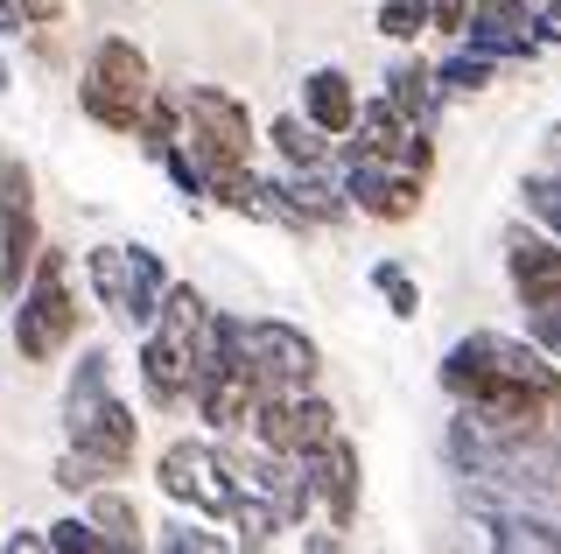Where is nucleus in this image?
Returning a JSON list of instances; mask_svg holds the SVG:
<instances>
[{
    "label": "nucleus",
    "instance_id": "1",
    "mask_svg": "<svg viewBox=\"0 0 561 554\" xmlns=\"http://www.w3.org/2000/svg\"><path fill=\"white\" fill-rule=\"evenodd\" d=\"M64 428H70V449H92L113 477L134 463L140 422H134V407L113 393V358H105V351H84L78 358L70 393H64Z\"/></svg>",
    "mask_w": 561,
    "mask_h": 554
},
{
    "label": "nucleus",
    "instance_id": "2",
    "mask_svg": "<svg viewBox=\"0 0 561 554\" xmlns=\"http://www.w3.org/2000/svg\"><path fill=\"white\" fill-rule=\"evenodd\" d=\"M78 106L113 134H140V113L154 106V71L140 57L134 36H99L92 57H84V84H78Z\"/></svg>",
    "mask_w": 561,
    "mask_h": 554
},
{
    "label": "nucleus",
    "instance_id": "3",
    "mask_svg": "<svg viewBox=\"0 0 561 554\" xmlns=\"http://www.w3.org/2000/svg\"><path fill=\"white\" fill-rule=\"evenodd\" d=\"M316 337H302L295 323L280 316H239V351H232V372L245 386L260 393V401H274V393H309L316 386Z\"/></svg>",
    "mask_w": 561,
    "mask_h": 554
},
{
    "label": "nucleus",
    "instance_id": "4",
    "mask_svg": "<svg viewBox=\"0 0 561 554\" xmlns=\"http://www.w3.org/2000/svg\"><path fill=\"white\" fill-rule=\"evenodd\" d=\"M78 337V309H70V259L64 246H43L35 259L22 302H14V351L28 358V366H49V358H64V344Z\"/></svg>",
    "mask_w": 561,
    "mask_h": 554
},
{
    "label": "nucleus",
    "instance_id": "5",
    "mask_svg": "<svg viewBox=\"0 0 561 554\" xmlns=\"http://www.w3.org/2000/svg\"><path fill=\"white\" fill-rule=\"evenodd\" d=\"M84 281H92L105 316H119L127 331H148L162 316V296H169L162 253H148V246H92L84 253Z\"/></svg>",
    "mask_w": 561,
    "mask_h": 554
},
{
    "label": "nucleus",
    "instance_id": "6",
    "mask_svg": "<svg viewBox=\"0 0 561 554\" xmlns=\"http://www.w3.org/2000/svg\"><path fill=\"white\" fill-rule=\"evenodd\" d=\"M154 477H162V492L175 506L204 512V519H232L239 506V471H232V449H210V442H169L162 457H154Z\"/></svg>",
    "mask_w": 561,
    "mask_h": 554
},
{
    "label": "nucleus",
    "instance_id": "7",
    "mask_svg": "<svg viewBox=\"0 0 561 554\" xmlns=\"http://www.w3.org/2000/svg\"><path fill=\"white\" fill-rule=\"evenodd\" d=\"M337 183H344V197L379 224H408L421 211V169H400V162H386V154L358 148V141H344Z\"/></svg>",
    "mask_w": 561,
    "mask_h": 554
},
{
    "label": "nucleus",
    "instance_id": "8",
    "mask_svg": "<svg viewBox=\"0 0 561 554\" xmlns=\"http://www.w3.org/2000/svg\"><path fill=\"white\" fill-rule=\"evenodd\" d=\"M470 527L505 554H561V512H548V498H519V492H478L470 484Z\"/></svg>",
    "mask_w": 561,
    "mask_h": 554
},
{
    "label": "nucleus",
    "instance_id": "9",
    "mask_svg": "<svg viewBox=\"0 0 561 554\" xmlns=\"http://www.w3.org/2000/svg\"><path fill=\"white\" fill-rule=\"evenodd\" d=\"M505 281H513L526 323L561 316V239L548 224H513L505 232Z\"/></svg>",
    "mask_w": 561,
    "mask_h": 554
},
{
    "label": "nucleus",
    "instance_id": "10",
    "mask_svg": "<svg viewBox=\"0 0 561 554\" xmlns=\"http://www.w3.org/2000/svg\"><path fill=\"white\" fill-rule=\"evenodd\" d=\"M140 393H148V407H183L190 393H197V351H190L183 337H169L162 323L154 331H140Z\"/></svg>",
    "mask_w": 561,
    "mask_h": 554
},
{
    "label": "nucleus",
    "instance_id": "11",
    "mask_svg": "<svg viewBox=\"0 0 561 554\" xmlns=\"http://www.w3.org/2000/svg\"><path fill=\"white\" fill-rule=\"evenodd\" d=\"M183 113H190V134L197 141H218L232 154H253V113H245L239 92H225V84H190L183 92Z\"/></svg>",
    "mask_w": 561,
    "mask_h": 554
},
{
    "label": "nucleus",
    "instance_id": "12",
    "mask_svg": "<svg viewBox=\"0 0 561 554\" xmlns=\"http://www.w3.org/2000/svg\"><path fill=\"white\" fill-rule=\"evenodd\" d=\"M309 463V477H316V498H323V519L330 527H351V519H358V442L344 436H330L323 449H316V457H302Z\"/></svg>",
    "mask_w": 561,
    "mask_h": 554
},
{
    "label": "nucleus",
    "instance_id": "13",
    "mask_svg": "<svg viewBox=\"0 0 561 554\" xmlns=\"http://www.w3.org/2000/svg\"><path fill=\"white\" fill-rule=\"evenodd\" d=\"M358 84H351L337 64H323V71H309L302 78V113L316 119L323 134H358Z\"/></svg>",
    "mask_w": 561,
    "mask_h": 554
},
{
    "label": "nucleus",
    "instance_id": "14",
    "mask_svg": "<svg viewBox=\"0 0 561 554\" xmlns=\"http://www.w3.org/2000/svg\"><path fill=\"white\" fill-rule=\"evenodd\" d=\"M386 99H393L400 113L414 119V127H428L435 134V113H443V78H435V64H421V57H393L386 64Z\"/></svg>",
    "mask_w": 561,
    "mask_h": 554
},
{
    "label": "nucleus",
    "instance_id": "15",
    "mask_svg": "<svg viewBox=\"0 0 561 554\" xmlns=\"http://www.w3.org/2000/svg\"><path fill=\"white\" fill-rule=\"evenodd\" d=\"M35 259H43V232H35V211L8 218V239H0V302H22Z\"/></svg>",
    "mask_w": 561,
    "mask_h": 554
},
{
    "label": "nucleus",
    "instance_id": "16",
    "mask_svg": "<svg viewBox=\"0 0 561 554\" xmlns=\"http://www.w3.org/2000/svg\"><path fill=\"white\" fill-rule=\"evenodd\" d=\"M280 189H288V197L302 204V211H309L316 224H344L351 211H358V204L344 197V183H330L323 169H302V162H288V169H280Z\"/></svg>",
    "mask_w": 561,
    "mask_h": 554
},
{
    "label": "nucleus",
    "instance_id": "17",
    "mask_svg": "<svg viewBox=\"0 0 561 554\" xmlns=\"http://www.w3.org/2000/svg\"><path fill=\"white\" fill-rule=\"evenodd\" d=\"M267 141L280 148V162H302V169H323V162H330V141H337V134H323V127H316L309 113H280L274 127H267Z\"/></svg>",
    "mask_w": 561,
    "mask_h": 554
},
{
    "label": "nucleus",
    "instance_id": "18",
    "mask_svg": "<svg viewBox=\"0 0 561 554\" xmlns=\"http://www.w3.org/2000/svg\"><path fill=\"white\" fill-rule=\"evenodd\" d=\"M408 127H414V119L400 113V106H393L386 92H379V99H365V106H358V148H373V154H393V148H400V134H408Z\"/></svg>",
    "mask_w": 561,
    "mask_h": 554
},
{
    "label": "nucleus",
    "instance_id": "19",
    "mask_svg": "<svg viewBox=\"0 0 561 554\" xmlns=\"http://www.w3.org/2000/svg\"><path fill=\"white\" fill-rule=\"evenodd\" d=\"M435 78H443V92H449V99H463V92H484V84L499 78V57H484V49L456 43V57H443V64H435Z\"/></svg>",
    "mask_w": 561,
    "mask_h": 554
},
{
    "label": "nucleus",
    "instance_id": "20",
    "mask_svg": "<svg viewBox=\"0 0 561 554\" xmlns=\"http://www.w3.org/2000/svg\"><path fill=\"white\" fill-rule=\"evenodd\" d=\"M330 436H337V407L323 393H295V457H316Z\"/></svg>",
    "mask_w": 561,
    "mask_h": 554
},
{
    "label": "nucleus",
    "instance_id": "21",
    "mask_svg": "<svg viewBox=\"0 0 561 554\" xmlns=\"http://www.w3.org/2000/svg\"><path fill=\"white\" fill-rule=\"evenodd\" d=\"M519 204H526V218H534V224H548V232L561 239V169L554 162L534 169V176L519 183Z\"/></svg>",
    "mask_w": 561,
    "mask_h": 554
},
{
    "label": "nucleus",
    "instance_id": "22",
    "mask_svg": "<svg viewBox=\"0 0 561 554\" xmlns=\"http://www.w3.org/2000/svg\"><path fill=\"white\" fill-rule=\"evenodd\" d=\"M232 527H239V547H267L274 533H288V519H280L260 492H239V506H232Z\"/></svg>",
    "mask_w": 561,
    "mask_h": 554
},
{
    "label": "nucleus",
    "instance_id": "23",
    "mask_svg": "<svg viewBox=\"0 0 561 554\" xmlns=\"http://www.w3.org/2000/svg\"><path fill=\"white\" fill-rule=\"evenodd\" d=\"M49 547H57V554H119L113 533H105L92 512H84V519H78V512L57 519V527H49Z\"/></svg>",
    "mask_w": 561,
    "mask_h": 554
},
{
    "label": "nucleus",
    "instance_id": "24",
    "mask_svg": "<svg viewBox=\"0 0 561 554\" xmlns=\"http://www.w3.org/2000/svg\"><path fill=\"white\" fill-rule=\"evenodd\" d=\"M92 519L113 533V547H140V512L127 492H92Z\"/></svg>",
    "mask_w": 561,
    "mask_h": 554
},
{
    "label": "nucleus",
    "instance_id": "25",
    "mask_svg": "<svg viewBox=\"0 0 561 554\" xmlns=\"http://www.w3.org/2000/svg\"><path fill=\"white\" fill-rule=\"evenodd\" d=\"M421 28H435L428 0H379V36L386 43H414Z\"/></svg>",
    "mask_w": 561,
    "mask_h": 554
},
{
    "label": "nucleus",
    "instance_id": "26",
    "mask_svg": "<svg viewBox=\"0 0 561 554\" xmlns=\"http://www.w3.org/2000/svg\"><path fill=\"white\" fill-rule=\"evenodd\" d=\"M373 288L386 296L393 316H414V309H421V288H414V274L400 267V259H379V267H373Z\"/></svg>",
    "mask_w": 561,
    "mask_h": 554
},
{
    "label": "nucleus",
    "instance_id": "27",
    "mask_svg": "<svg viewBox=\"0 0 561 554\" xmlns=\"http://www.w3.org/2000/svg\"><path fill=\"white\" fill-rule=\"evenodd\" d=\"M154 547H169V554H225V547H239V541H225V533H204V527H190V519H175V527H169Z\"/></svg>",
    "mask_w": 561,
    "mask_h": 554
},
{
    "label": "nucleus",
    "instance_id": "28",
    "mask_svg": "<svg viewBox=\"0 0 561 554\" xmlns=\"http://www.w3.org/2000/svg\"><path fill=\"white\" fill-rule=\"evenodd\" d=\"M35 183H28V169L22 162H8V176H0V218H14V211H35Z\"/></svg>",
    "mask_w": 561,
    "mask_h": 554
},
{
    "label": "nucleus",
    "instance_id": "29",
    "mask_svg": "<svg viewBox=\"0 0 561 554\" xmlns=\"http://www.w3.org/2000/svg\"><path fill=\"white\" fill-rule=\"evenodd\" d=\"M428 14H435V36H463L470 28V14H478V0H428Z\"/></svg>",
    "mask_w": 561,
    "mask_h": 554
},
{
    "label": "nucleus",
    "instance_id": "30",
    "mask_svg": "<svg viewBox=\"0 0 561 554\" xmlns=\"http://www.w3.org/2000/svg\"><path fill=\"white\" fill-rule=\"evenodd\" d=\"M548 162L561 169V127H548Z\"/></svg>",
    "mask_w": 561,
    "mask_h": 554
},
{
    "label": "nucleus",
    "instance_id": "31",
    "mask_svg": "<svg viewBox=\"0 0 561 554\" xmlns=\"http://www.w3.org/2000/svg\"><path fill=\"white\" fill-rule=\"evenodd\" d=\"M0 92H8V64H0Z\"/></svg>",
    "mask_w": 561,
    "mask_h": 554
},
{
    "label": "nucleus",
    "instance_id": "32",
    "mask_svg": "<svg viewBox=\"0 0 561 554\" xmlns=\"http://www.w3.org/2000/svg\"><path fill=\"white\" fill-rule=\"evenodd\" d=\"M0 176H8V154H0Z\"/></svg>",
    "mask_w": 561,
    "mask_h": 554
},
{
    "label": "nucleus",
    "instance_id": "33",
    "mask_svg": "<svg viewBox=\"0 0 561 554\" xmlns=\"http://www.w3.org/2000/svg\"><path fill=\"white\" fill-rule=\"evenodd\" d=\"M0 239H8V218H0Z\"/></svg>",
    "mask_w": 561,
    "mask_h": 554
}]
</instances>
